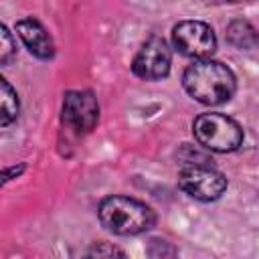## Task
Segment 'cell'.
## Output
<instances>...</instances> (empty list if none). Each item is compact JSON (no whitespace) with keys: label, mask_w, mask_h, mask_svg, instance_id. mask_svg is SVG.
Segmentation results:
<instances>
[{"label":"cell","mask_w":259,"mask_h":259,"mask_svg":"<svg viewBox=\"0 0 259 259\" xmlns=\"http://www.w3.org/2000/svg\"><path fill=\"white\" fill-rule=\"evenodd\" d=\"M184 91L202 105H223L237 91L233 69L214 59H194L182 73Z\"/></svg>","instance_id":"1"},{"label":"cell","mask_w":259,"mask_h":259,"mask_svg":"<svg viewBox=\"0 0 259 259\" xmlns=\"http://www.w3.org/2000/svg\"><path fill=\"white\" fill-rule=\"evenodd\" d=\"M97 217L105 231L119 235V237L142 235L154 229L156 225L154 208L125 194L105 196L97 206Z\"/></svg>","instance_id":"2"},{"label":"cell","mask_w":259,"mask_h":259,"mask_svg":"<svg viewBox=\"0 0 259 259\" xmlns=\"http://www.w3.org/2000/svg\"><path fill=\"white\" fill-rule=\"evenodd\" d=\"M194 140L208 152L229 154L243 146L245 134L239 121L225 113H200L192 121Z\"/></svg>","instance_id":"3"},{"label":"cell","mask_w":259,"mask_h":259,"mask_svg":"<svg viewBox=\"0 0 259 259\" xmlns=\"http://www.w3.org/2000/svg\"><path fill=\"white\" fill-rule=\"evenodd\" d=\"M61 121L73 136H85L99 121V101L89 89H71L63 95Z\"/></svg>","instance_id":"4"},{"label":"cell","mask_w":259,"mask_h":259,"mask_svg":"<svg viewBox=\"0 0 259 259\" xmlns=\"http://www.w3.org/2000/svg\"><path fill=\"white\" fill-rule=\"evenodd\" d=\"M227 176L212 166H182L178 174V188L200 202L219 200L227 192Z\"/></svg>","instance_id":"5"},{"label":"cell","mask_w":259,"mask_h":259,"mask_svg":"<svg viewBox=\"0 0 259 259\" xmlns=\"http://www.w3.org/2000/svg\"><path fill=\"white\" fill-rule=\"evenodd\" d=\"M172 47L190 59H208L217 51V34L202 20H180L172 26Z\"/></svg>","instance_id":"6"},{"label":"cell","mask_w":259,"mask_h":259,"mask_svg":"<svg viewBox=\"0 0 259 259\" xmlns=\"http://www.w3.org/2000/svg\"><path fill=\"white\" fill-rule=\"evenodd\" d=\"M172 49L162 36H150L132 61V73L144 81H160L170 75Z\"/></svg>","instance_id":"7"},{"label":"cell","mask_w":259,"mask_h":259,"mask_svg":"<svg viewBox=\"0 0 259 259\" xmlns=\"http://www.w3.org/2000/svg\"><path fill=\"white\" fill-rule=\"evenodd\" d=\"M16 34L20 36L22 45L26 47V51L40 59V61H51L55 57V42L53 36L49 34V30L45 28V24L34 18V16H26L20 18L16 22Z\"/></svg>","instance_id":"8"},{"label":"cell","mask_w":259,"mask_h":259,"mask_svg":"<svg viewBox=\"0 0 259 259\" xmlns=\"http://www.w3.org/2000/svg\"><path fill=\"white\" fill-rule=\"evenodd\" d=\"M225 38L239 51H251L259 45V30L245 18H235L225 28Z\"/></svg>","instance_id":"9"},{"label":"cell","mask_w":259,"mask_h":259,"mask_svg":"<svg viewBox=\"0 0 259 259\" xmlns=\"http://www.w3.org/2000/svg\"><path fill=\"white\" fill-rule=\"evenodd\" d=\"M20 111V101L16 89L8 83V79H0V127H8L16 121Z\"/></svg>","instance_id":"10"},{"label":"cell","mask_w":259,"mask_h":259,"mask_svg":"<svg viewBox=\"0 0 259 259\" xmlns=\"http://www.w3.org/2000/svg\"><path fill=\"white\" fill-rule=\"evenodd\" d=\"M176 160L180 166H212L210 152L202 148L198 142L194 144H182L176 152Z\"/></svg>","instance_id":"11"},{"label":"cell","mask_w":259,"mask_h":259,"mask_svg":"<svg viewBox=\"0 0 259 259\" xmlns=\"http://www.w3.org/2000/svg\"><path fill=\"white\" fill-rule=\"evenodd\" d=\"M16 57V40L6 24L0 26V65L8 67Z\"/></svg>","instance_id":"12"},{"label":"cell","mask_w":259,"mask_h":259,"mask_svg":"<svg viewBox=\"0 0 259 259\" xmlns=\"http://www.w3.org/2000/svg\"><path fill=\"white\" fill-rule=\"evenodd\" d=\"M148 255L150 257H174V255H178V251L168 241L152 239L150 245H148Z\"/></svg>","instance_id":"13"},{"label":"cell","mask_w":259,"mask_h":259,"mask_svg":"<svg viewBox=\"0 0 259 259\" xmlns=\"http://www.w3.org/2000/svg\"><path fill=\"white\" fill-rule=\"evenodd\" d=\"M87 255H89V257H113V255L125 257V253H123L119 247L109 245V243H95V245H91L89 251H87Z\"/></svg>","instance_id":"14"},{"label":"cell","mask_w":259,"mask_h":259,"mask_svg":"<svg viewBox=\"0 0 259 259\" xmlns=\"http://www.w3.org/2000/svg\"><path fill=\"white\" fill-rule=\"evenodd\" d=\"M24 170H26V166H24L22 162L12 164V166H4V170H2V184H8L10 180H14V178L22 176V174H24Z\"/></svg>","instance_id":"15"},{"label":"cell","mask_w":259,"mask_h":259,"mask_svg":"<svg viewBox=\"0 0 259 259\" xmlns=\"http://www.w3.org/2000/svg\"><path fill=\"white\" fill-rule=\"evenodd\" d=\"M204 2H212V0H204Z\"/></svg>","instance_id":"16"}]
</instances>
